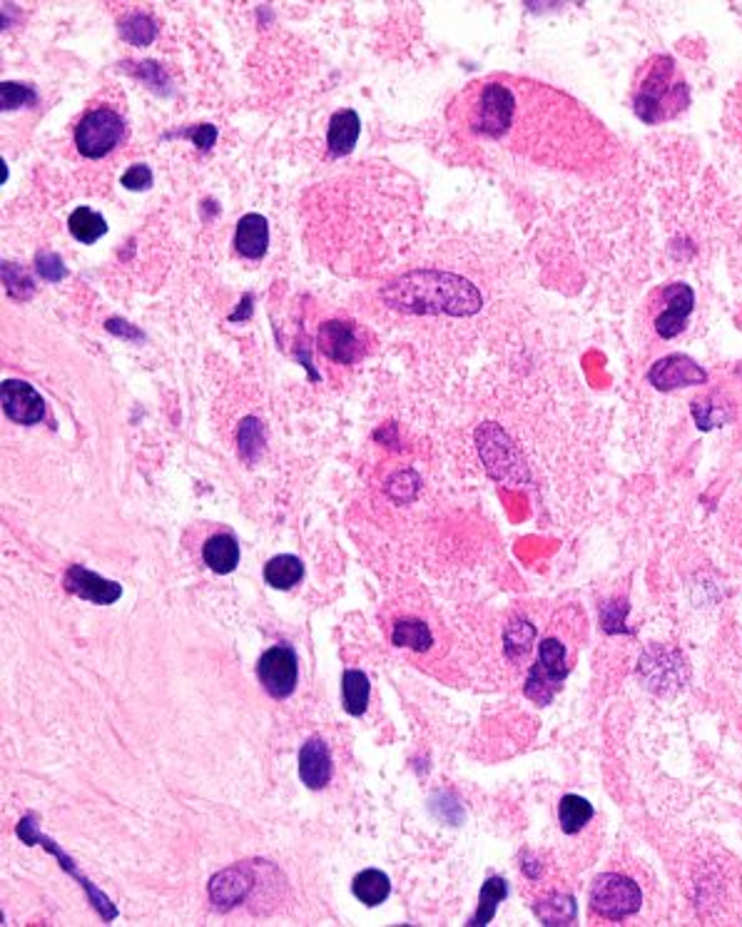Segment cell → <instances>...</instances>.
<instances>
[{"label": "cell", "mask_w": 742, "mask_h": 927, "mask_svg": "<svg viewBox=\"0 0 742 927\" xmlns=\"http://www.w3.org/2000/svg\"><path fill=\"white\" fill-rule=\"evenodd\" d=\"M203 558L215 574H232L240 564V544L230 534H215L205 541Z\"/></svg>", "instance_id": "cell-19"}, {"label": "cell", "mask_w": 742, "mask_h": 927, "mask_svg": "<svg viewBox=\"0 0 742 927\" xmlns=\"http://www.w3.org/2000/svg\"><path fill=\"white\" fill-rule=\"evenodd\" d=\"M536 638V626L528 623L526 619H513L506 631H503V651L511 660L526 656L530 651V644Z\"/></svg>", "instance_id": "cell-28"}, {"label": "cell", "mask_w": 742, "mask_h": 927, "mask_svg": "<svg viewBox=\"0 0 742 927\" xmlns=\"http://www.w3.org/2000/svg\"><path fill=\"white\" fill-rule=\"evenodd\" d=\"M446 121L466 143L493 145L556 170L598 172L616 155V140L591 110L530 78L469 82L448 105Z\"/></svg>", "instance_id": "cell-1"}, {"label": "cell", "mask_w": 742, "mask_h": 927, "mask_svg": "<svg viewBox=\"0 0 742 927\" xmlns=\"http://www.w3.org/2000/svg\"><path fill=\"white\" fill-rule=\"evenodd\" d=\"M372 683L364 671H344L342 676V705L344 711L359 719L369 705Z\"/></svg>", "instance_id": "cell-24"}, {"label": "cell", "mask_w": 742, "mask_h": 927, "mask_svg": "<svg viewBox=\"0 0 742 927\" xmlns=\"http://www.w3.org/2000/svg\"><path fill=\"white\" fill-rule=\"evenodd\" d=\"M593 805L583 795H563L558 803V823L566 835L581 833L593 821Z\"/></svg>", "instance_id": "cell-25"}, {"label": "cell", "mask_w": 742, "mask_h": 927, "mask_svg": "<svg viewBox=\"0 0 742 927\" xmlns=\"http://www.w3.org/2000/svg\"><path fill=\"white\" fill-rule=\"evenodd\" d=\"M693 417H695V421H698V427L703 431H710V429L726 425V421H730L732 415H730V411H722L720 404L705 397V399L693 402Z\"/></svg>", "instance_id": "cell-30"}, {"label": "cell", "mask_w": 742, "mask_h": 927, "mask_svg": "<svg viewBox=\"0 0 742 927\" xmlns=\"http://www.w3.org/2000/svg\"><path fill=\"white\" fill-rule=\"evenodd\" d=\"M334 773V764H332V753H329V746L324 738H309L305 741V746L299 750V778L301 783H305L309 791H322V788L329 785V780H332Z\"/></svg>", "instance_id": "cell-14"}, {"label": "cell", "mask_w": 742, "mask_h": 927, "mask_svg": "<svg viewBox=\"0 0 742 927\" xmlns=\"http://www.w3.org/2000/svg\"><path fill=\"white\" fill-rule=\"evenodd\" d=\"M121 35L127 43L140 48V45H150L155 41V35H158V27H155V23L150 21L148 15L133 13L121 23Z\"/></svg>", "instance_id": "cell-29"}, {"label": "cell", "mask_w": 742, "mask_h": 927, "mask_svg": "<svg viewBox=\"0 0 742 927\" xmlns=\"http://www.w3.org/2000/svg\"><path fill=\"white\" fill-rule=\"evenodd\" d=\"M690 105V88L671 55H650L633 82V110L646 125H663Z\"/></svg>", "instance_id": "cell-2"}, {"label": "cell", "mask_w": 742, "mask_h": 927, "mask_svg": "<svg viewBox=\"0 0 742 927\" xmlns=\"http://www.w3.org/2000/svg\"><path fill=\"white\" fill-rule=\"evenodd\" d=\"M35 100H38L35 90L27 88V86H21V82H3V88H0V105H3V110L33 105Z\"/></svg>", "instance_id": "cell-31"}, {"label": "cell", "mask_w": 742, "mask_h": 927, "mask_svg": "<svg viewBox=\"0 0 742 927\" xmlns=\"http://www.w3.org/2000/svg\"><path fill=\"white\" fill-rule=\"evenodd\" d=\"M658 307L653 309V327L663 339L677 337L688 325V317L695 307V292L690 284L671 282L655 292Z\"/></svg>", "instance_id": "cell-8"}, {"label": "cell", "mask_w": 742, "mask_h": 927, "mask_svg": "<svg viewBox=\"0 0 742 927\" xmlns=\"http://www.w3.org/2000/svg\"><path fill=\"white\" fill-rule=\"evenodd\" d=\"M127 125L115 110L98 108L80 117L76 127V145L82 158L98 160L113 152L125 140Z\"/></svg>", "instance_id": "cell-3"}, {"label": "cell", "mask_w": 742, "mask_h": 927, "mask_svg": "<svg viewBox=\"0 0 742 927\" xmlns=\"http://www.w3.org/2000/svg\"><path fill=\"white\" fill-rule=\"evenodd\" d=\"M256 676H260L262 688L272 699H289V696L295 693L299 678L297 654L284 644L272 646L270 651H264L260 664H256Z\"/></svg>", "instance_id": "cell-9"}, {"label": "cell", "mask_w": 742, "mask_h": 927, "mask_svg": "<svg viewBox=\"0 0 742 927\" xmlns=\"http://www.w3.org/2000/svg\"><path fill=\"white\" fill-rule=\"evenodd\" d=\"M726 125L730 135L735 137L738 143H742V80L732 90V95L726 105Z\"/></svg>", "instance_id": "cell-33"}, {"label": "cell", "mask_w": 742, "mask_h": 927, "mask_svg": "<svg viewBox=\"0 0 742 927\" xmlns=\"http://www.w3.org/2000/svg\"><path fill=\"white\" fill-rule=\"evenodd\" d=\"M352 893L366 907H377L391 895V880L381 870H364L354 878Z\"/></svg>", "instance_id": "cell-22"}, {"label": "cell", "mask_w": 742, "mask_h": 927, "mask_svg": "<svg viewBox=\"0 0 742 927\" xmlns=\"http://www.w3.org/2000/svg\"><path fill=\"white\" fill-rule=\"evenodd\" d=\"M250 878L242 868H230L225 873H217L209 883V897L219 907V911H230V907L240 905L242 897L250 893Z\"/></svg>", "instance_id": "cell-17"}, {"label": "cell", "mask_w": 742, "mask_h": 927, "mask_svg": "<svg viewBox=\"0 0 742 927\" xmlns=\"http://www.w3.org/2000/svg\"><path fill=\"white\" fill-rule=\"evenodd\" d=\"M628 603L626 601H610L601 609V626L606 633H628L626 629Z\"/></svg>", "instance_id": "cell-32"}, {"label": "cell", "mask_w": 742, "mask_h": 927, "mask_svg": "<svg viewBox=\"0 0 742 927\" xmlns=\"http://www.w3.org/2000/svg\"><path fill=\"white\" fill-rule=\"evenodd\" d=\"M643 905V893L636 880L618 873H603L595 878L591 888V907L593 913L608 920H623L640 911Z\"/></svg>", "instance_id": "cell-5"}, {"label": "cell", "mask_w": 742, "mask_h": 927, "mask_svg": "<svg viewBox=\"0 0 742 927\" xmlns=\"http://www.w3.org/2000/svg\"><path fill=\"white\" fill-rule=\"evenodd\" d=\"M479 449L489 472L503 482H521L526 476L516 446L499 427H487L479 431Z\"/></svg>", "instance_id": "cell-10"}, {"label": "cell", "mask_w": 742, "mask_h": 927, "mask_svg": "<svg viewBox=\"0 0 742 927\" xmlns=\"http://www.w3.org/2000/svg\"><path fill=\"white\" fill-rule=\"evenodd\" d=\"M3 411L15 425H38L45 419V402L31 384L21 380L3 382Z\"/></svg>", "instance_id": "cell-13"}, {"label": "cell", "mask_w": 742, "mask_h": 927, "mask_svg": "<svg viewBox=\"0 0 742 927\" xmlns=\"http://www.w3.org/2000/svg\"><path fill=\"white\" fill-rule=\"evenodd\" d=\"M391 641H393V646L411 648V651H416V654H424V651L432 648L434 636H432V629H429L421 619H399L397 623H393Z\"/></svg>", "instance_id": "cell-23"}, {"label": "cell", "mask_w": 742, "mask_h": 927, "mask_svg": "<svg viewBox=\"0 0 742 927\" xmlns=\"http://www.w3.org/2000/svg\"><path fill=\"white\" fill-rule=\"evenodd\" d=\"M648 382L661 392H673L681 387H700L708 382V372L685 354H667L658 360L648 372Z\"/></svg>", "instance_id": "cell-11"}, {"label": "cell", "mask_w": 742, "mask_h": 927, "mask_svg": "<svg viewBox=\"0 0 742 927\" xmlns=\"http://www.w3.org/2000/svg\"><path fill=\"white\" fill-rule=\"evenodd\" d=\"M536 917L544 925L548 927H558V925H573L575 917H579V905L571 895H563V893H551L546 897H540L534 907Z\"/></svg>", "instance_id": "cell-20"}, {"label": "cell", "mask_w": 742, "mask_h": 927, "mask_svg": "<svg viewBox=\"0 0 742 927\" xmlns=\"http://www.w3.org/2000/svg\"><path fill=\"white\" fill-rule=\"evenodd\" d=\"M301 578H305V564L292 554H279L264 564V581H267L272 589L287 591L292 586H297Z\"/></svg>", "instance_id": "cell-21"}, {"label": "cell", "mask_w": 742, "mask_h": 927, "mask_svg": "<svg viewBox=\"0 0 742 927\" xmlns=\"http://www.w3.org/2000/svg\"><path fill=\"white\" fill-rule=\"evenodd\" d=\"M640 676H643L646 686L650 691L661 696H673L681 691L688 681V668H685V658L671 648H650L640 656L638 666Z\"/></svg>", "instance_id": "cell-7"}, {"label": "cell", "mask_w": 742, "mask_h": 927, "mask_svg": "<svg viewBox=\"0 0 742 927\" xmlns=\"http://www.w3.org/2000/svg\"><path fill=\"white\" fill-rule=\"evenodd\" d=\"M566 676V646L558 638H546L538 648V660L528 671L524 693L536 705H548L553 701V696L561 691Z\"/></svg>", "instance_id": "cell-4"}, {"label": "cell", "mask_w": 742, "mask_h": 927, "mask_svg": "<svg viewBox=\"0 0 742 927\" xmlns=\"http://www.w3.org/2000/svg\"><path fill=\"white\" fill-rule=\"evenodd\" d=\"M319 347L336 364H352L362 354V342L352 323L332 319L319 329Z\"/></svg>", "instance_id": "cell-15"}, {"label": "cell", "mask_w": 742, "mask_h": 927, "mask_svg": "<svg viewBox=\"0 0 742 927\" xmlns=\"http://www.w3.org/2000/svg\"><path fill=\"white\" fill-rule=\"evenodd\" d=\"M15 833H18V838H21L25 846H43L45 850H50L55 858H58V862H60V868L66 870L68 875H72L78 880V885L85 890L88 893V897H90V903H93V907L98 911V915L103 917L105 923H113L115 917H117V907L110 903V897L103 893V890H98L93 883H90V880L85 878V875H80L78 873V862L72 860L66 850H62L58 843H55L53 838H48V835H43L41 830H38V825H35V818L33 815H25V818L18 823V828H15Z\"/></svg>", "instance_id": "cell-6"}, {"label": "cell", "mask_w": 742, "mask_h": 927, "mask_svg": "<svg viewBox=\"0 0 742 927\" xmlns=\"http://www.w3.org/2000/svg\"><path fill=\"white\" fill-rule=\"evenodd\" d=\"M362 135V121L354 110H339L329 121L327 145L332 155H350Z\"/></svg>", "instance_id": "cell-18"}, {"label": "cell", "mask_w": 742, "mask_h": 927, "mask_svg": "<svg viewBox=\"0 0 742 927\" xmlns=\"http://www.w3.org/2000/svg\"><path fill=\"white\" fill-rule=\"evenodd\" d=\"M70 235L82 245H93L107 233L105 217L90 207H78L68 219Z\"/></svg>", "instance_id": "cell-27"}, {"label": "cell", "mask_w": 742, "mask_h": 927, "mask_svg": "<svg viewBox=\"0 0 742 927\" xmlns=\"http://www.w3.org/2000/svg\"><path fill=\"white\" fill-rule=\"evenodd\" d=\"M38 270L45 280L50 282H58L62 280V274H66V268L60 264V257L53 255V252H45L38 257Z\"/></svg>", "instance_id": "cell-35"}, {"label": "cell", "mask_w": 742, "mask_h": 927, "mask_svg": "<svg viewBox=\"0 0 742 927\" xmlns=\"http://www.w3.org/2000/svg\"><path fill=\"white\" fill-rule=\"evenodd\" d=\"M62 584H66V589L70 593H76L78 599L82 601H90L95 606H110L115 601L123 599V586L117 581H110V578L98 576L95 572H90V568L80 566V564H72L66 578H62Z\"/></svg>", "instance_id": "cell-12"}, {"label": "cell", "mask_w": 742, "mask_h": 927, "mask_svg": "<svg viewBox=\"0 0 742 927\" xmlns=\"http://www.w3.org/2000/svg\"><path fill=\"white\" fill-rule=\"evenodd\" d=\"M121 182H123V185H125L127 190H133V192L150 190V188H152V170L148 168V165L137 162V165H133L130 170L125 172Z\"/></svg>", "instance_id": "cell-34"}, {"label": "cell", "mask_w": 742, "mask_h": 927, "mask_svg": "<svg viewBox=\"0 0 742 927\" xmlns=\"http://www.w3.org/2000/svg\"><path fill=\"white\" fill-rule=\"evenodd\" d=\"M187 135L192 137V143H195L199 150H209L215 145V140H217V127L205 123V125L192 127V131Z\"/></svg>", "instance_id": "cell-36"}, {"label": "cell", "mask_w": 742, "mask_h": 927, "mask_svg": "<svg viewBox=\"0 0 742 927\" xmlns=\"http://www.w3.org/2000/svg\"><path fill=\"white\" fill-rule=\"evenodd\" d=\"M509 895V883L503 878H489L487 883L481 888V897H479V911L471 917V927H487L493 915H496L499 905L506 901Z\"/></svg>", "instance_id": "cell-26"}, {"label": "cell", "mask_w": 742, "mask_h": 927, "mask_svg": "<svg viewBox=\"0 0 742 927\" xmlns=\"http://www.w3.org/2000/svg\"><path fill=\"white\" fill-rule=\"evenodd\" d=\"M235 245H237V252L247 257V260H260V257H264L270 245L267 219L256 213L244 215L240 223H237Z\"/></svg>", "instance_id": "cell-16"}]
</instances>
